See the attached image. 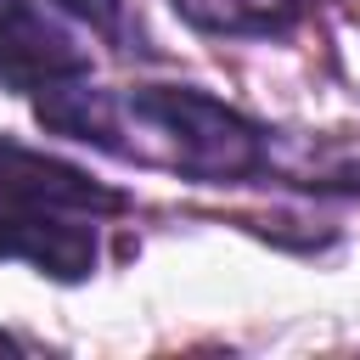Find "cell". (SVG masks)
<instances>
[{"mask_svg": "<svg viewBox=\"0 0 360 360\" xmlns=\"http://www.w3.org/2000/svg\"><path fill=\"white\" fill-rule=\"evenodd\" d=\"M174 11L202 28V34H231V39H270L287 34L298 17V0H174Z\"/></svg>", "mask_w": 360, "mask_h": 360, "instance_id": "cell-3", "label": "cell"}, {"mask_svg": "<svg viewBox=\"0 0 360 360\" xmlns=\"http://www.w3.org/2000/svg\"><path fill=\"white\" fill-rule=\"evenodd\" d=\"M0 349H17V343H11V338H6V332H0Z\"/></svg>", "mask_w": 360, "mask_h": 360, "instance_id": "cell-4", "label": "cell"}, {"mask_svg": "<svg viewBox=\"0 0 360 360\" xmlns=\"http://www.w3.org/2000/svg\"><path fill=\"white\" fill-rule=\"evenodd\" d=\"M129 197L0 135V259L79 281L96 270V225Z\"/></svg>", "mask_w": 360, "mask_h": 360, "instance_id": "cell-1", "label": "cell"}, {"mask_svg": "<svg viewBox=\"0 0 360 360\" xmlns=\"http://www.w3.org/2000/svg\"><path fill=\"white\" fill-rule=\"evenodd\" d=\"M90 73V51L39 6L6 0L0 6V79L11 90H51Z\"/></svg>", "mask_w": 360, "mask_h": 360, "instance_id": "cell-2", "label": "cell"}]
</instances>
